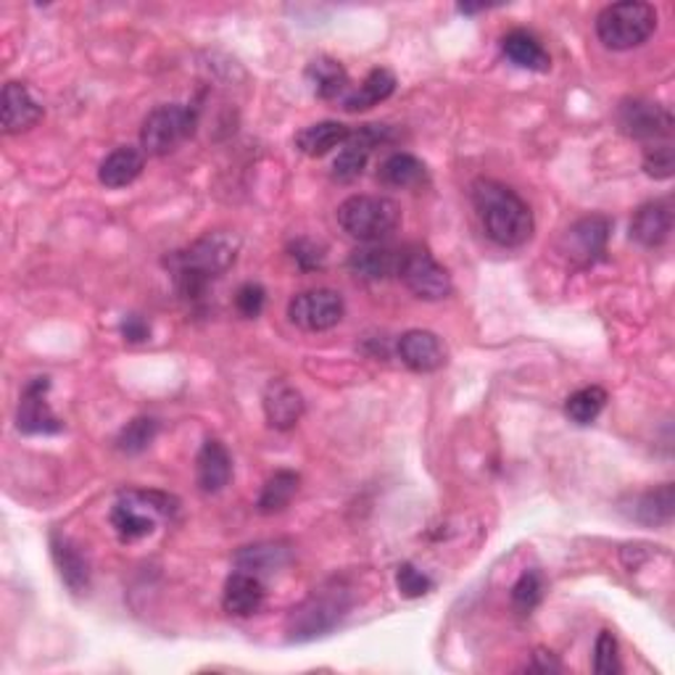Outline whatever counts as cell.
I'll return each instance as SVG.
<instances>
[{"label":"cell","mask_w":675,"mask_h":675,"mask_svg":"<svg viewBox=\"0 0 675 675\" xmlns=\"http://www.w3.org/2000/svg\"><path fill=\"white\" fill-rule=\"evenodd\" d=\"M609 219L601 214L578 219L576 225L567 227V233L559 241V251L578 267H591V264L605 258L609 241Z\"/></svg>","instance_id":"cell-11"},{"label":"cell","mask_w":675,"mask_h":675,"mask_svg":"<svg viewBox=\"0 0 675 675\" xmlns=\"http://www.w3.org/2000/svg\"><path fill=\"white\" fill-rule=\"evenodd\" d=\"M349 270L362 280H388L399 272V251L380 243H368L349 256Z\"/></svg>","instance_id":"cell-23"},{"label":"cell","mask_w":675,"mask_h":675,"mask_svg":"<svg viewBox=\"0 0 675 675\" xmlns=\"http://www.w3.org/2000/svg\"><path fill=\"white\" fill-rule=\"evenodd\" d=\"M397 277L422 301H441L451 293L449 272L436 262L425 246L399 248Z\"/></svg>","instance_id":"cell-8"},{"label":"cell","mask_w":675,"mask_h":675,"mask_svg":"<svg viewBox=\"0 0 675 675\" xmlns=\"http://www.w3.org/2000/svg\"><path fill=\"white\" fill-rule=\"evenodd\" d=\"M143 169H146V156H143V150L133 146H121L117 150H111V154L100 162L98 179L100 185H106V188L111 190L127 188V185H133L135 179L143 175Z\"/></svg>","instance_id":"cell-22"},{"label":"cell","mask_w":675,"mask_h":675,"mask_svg":"<svg viewBox=\"0 0 675 675\" xmlns=\"http://www.w3.org/2000/svg\"><path fill=\"white\" fill-rule=\"evenodd\" d=\"M657 30V11L649 3H613L596 17V35L613 50H630L644 46Z\"/></svg>","instance_id":"cell-5"},{"label":"cell","mask_w":675,"mask_h":675,"mask_svg":"<svg viewBox=\"0 0 675 675\" xmlns=\"http://www.w3.org/2000/svg\"><path fill=\"white\" fill-rule=\"evenodd\" d=\"M544 599V578L538 570H528L517 578V584L512 586V601L520 613H530L541 605Z\"/></svg>","instance_id":"cell-33"},{"label":"cell","mask_w":675,"mask_h":675,"mask_svg":"<svg viewBox=\"0 0 675 675\" xmlns=\"http://www.w3.org/2000/svg\"><path fill=\"white\" fill-rule=\"evenodd\" d=\"M472 204L486 235L497 246L517 248L534 238V212L517 193L497 179L480 177L472 183Z\"/></svg>","instance_id":"cell-2"},{"label":"cell","mask_w":675,"mask_h":675,"mask_svg":"<svg viewBox=\"0 0 675 675\" xmlns=\"http://www.w3.org/2000/svg\"><path fill=\"white\" fill-rule=\"evenodd\" d=\"M393 90H397V75L385 67L372 69L370 75L364 77V82L359 85L354 92H349V96L343 98V111H349V114L368 111V109H372V106H378L380 100L391 98Z\"/></svg>","instance_id":"cell-26"},{"label":"cell","mask_w":675,"mask_h":675,"mask_svg":"<svg viewBox=\"0 0 675 675\" xmlns=\"http://www.w3.org/2000/svg\"><path fill=\"white\" fill-rule=\"evenodd\" d=\"M397 586L399 594L407 596V599H420V596H425L430 588H433V580H430L425 573L418 570L414 565H399L397 570Z\"/></svg>","instance_id":"cell-36"},{"label":"cell","mask_w":675,"mask_h":675,"mask_svg":"<svg viewBox=\"0 0 675 675\" xmlns=\"http://www.w3.org/2000/svg\"><path fill=\"white\" fill-rule=\"evenodd\" d=\"M264 414L275 430H291L304 414V399L285 380H272L264 391Z\"/></svg>","instance_id":"cell-18"},{"label":"cell","mask_w":675,"mask_h":675,"mask_svg":"<svg viewBox=\"0 0 675 675\" xmlns=\"http://www.w3.org/2000/svg\"><path fill=\"white\" fill-rule=\"evenodd\" d=\"M391 140V127L385 125H362L351 133L346 146L341 148V154L333 162V177L338 183H354L356 177H362L364 167H368L372 150L383 143Z\"/></svg>","instance_id":"cell-12"},{"label":"cell","mask_w":675,"mask_h":675,"mask_svg":"<svg viewBox=\"0 0 675 675\" xmlns=\"http://www.w3.org/2000/svg\"><path fill=\"white\" fill-rule=\"evenodd\" d=\"M299 472L293 470H277L275 476L267 478V483H264L262 493H258L256 499V509L262 515H277L283 512L285 507L291 505L293 497L299 493Z\"/></svg>","instance_id":"cell-29"},{"label":"cell","mask_w":675,"mask_h":675,"mask_svg":"<svg viewBox=\"0 0 675 675\" xmlns=\"http://www.w3.org/2000/svg\"><path fill=\"white\" fill-rule=\"evenodd\" d=\"M285 562H288V549L280 547V544H254V547H243L238 555H235L238 570L254 573V576L275 573Z\"/></svg>","instance_id":"cell-30"},{"label":"cell","mask_w":675,"mask_h":675,"mask_svg":"<svg viewBox=\"0 0 675 675\" xmlns=\"http://www.w3.org/2000/svg\"><path fill=\"white\" fill-rule=\"evenodd\" d=\"M233 478V459L229 451L222 447L217 438H209L200 449L198 462H196V480L198 488L204 493H219L222 488L229 483Z\"/></svg>","instance_id":"cell-21"},{"label":"cell","mask_w":675,"mask_h":675,"mask_svg":"<svg viewBox=\"0 0 675 675\" xmlns=\"http://www.w3.org/2000/svg\"><path fill=\"white\" fill-rule=\"evenodd\" d=\"M48 388H50L48 378H35L27 383L17 412V428L21 433L48 436V433H61L63 430V422L56 418L53 409L48 407L46 399Z\"/></svg>","instance_id":"cell-13"},{"label":"cell","mask_w":675,"mask_h":675,"mask_svg":"<svg viewBox=\"0 0 675 675\" xmlns=\"http://www.w3.org/2000/svg\"><path fill=\"white\" fill-rule=\"evenodd\" d=\"M607 407V391L599 385H588L580 388V391L570 393L565 401V414L570 418V422L576 425H591V422L599 418L601 409Z\"/></svg>","instance_id":"cell-31"},{"label":"cell","mask_w":675,"mask_h":675,"mask_svg":"<svg viewBox=\"0 0 675 675\" xmlns=\"http://www.w3.org/2000/svg\"><path fill=\"white\" fill-rule=\"evenodd\" d=\"M617 127L634 140L663 143L673 135V114L646 98H626L617 106Z\"/></svg>","instance_id":"cell-9"},{"label":"cell","mask_w":675,"mask_h":675,"mask_svg":"<svg viewBox=\"0 0 675 675\" xmlns=\"http://www.w3.org/2000/svg\"><path fill=\"white\" fill-rule=\"evenodd\" d=\"M378 179L385 188H418L428 179V169L418 156L412 154H391L380 164Z\"/></svg>","instance_id":"cell-28"},{"label":"cell","mask_w":675,"mask_h":675,"mask_svg":"<svg viewBox=\"0 0 675 675\" xmlns=\"http://www.w3.org/2000/svg\"><path fill=\"white\" fill-rule=\"evenodd\" d=\"M501 50L515 67L528 69V71H549L551 59L547 48L541 46V40L528 30H512L501 38Z\"/></svg>","instance_id":"cell-24"},{"label":"cell","mask_w":675,"mask_h":675,"mask_svg":"<svg viewBox=\"0 0 675 675\" xmlns=\"http://www.w3.org/2000/svg\"><path fill=\"white\" fill-rule=\"evenodd\" d=\"M177 512V501L162 491H127L111 509V526L121 541H138L159 526V517Z\"/></svg>","instance_id":"cell-6"},{"label":"cell","mask_w":675,"mask_h":675,"mask_svg":"<svg viewBox=\"0 0 675 675\" xmlns=\"http://www.w3.org/2000/svg\"><path fill=\"white\" fill-rule=\"evenodd\" d=\"M156 433H159V422L154 418H135L133 422H127L125 428H121V433L117 438V449L121 454H143L150 443H154Z\"/></svg>","instance_id":"cell-32"},{"label":"cell","mask_w":675,"mask_h":675,"mask_svg":"<svg viewBox=\"0 0 675 675\" xmlns=\"http://www.w3.org/2000/svg\"><path fill=\"white\" fill-rule=\"evenodd\" d=\"M238 258V241L233 235L212 233L167 256L172 283L185 301H196L206 293L214 280L225 275Z\"/></svg>","instance_id":"cell-1"},{"label":"cell","mask_w":675,"mask_h":675,"mask_svg":"<svg viewBox=\"0 0 675 675\" xmlns=\"http://www.w3.org/2000/svg\"><path fill=\"white\" fill-rule=\"evenodd\" d=\"M50 555L59 567V576L71 594H82L90 586V565L82 551L67 536L50 534Z\"/></svg>","instance_id":"cell-20"},{"label":"cell","mask_w":675,"mask_h":675,"mask_svg":"<svg viewBox=\"0 0 675 675\" xmlns=\"http://www.w3.org/2000/svg\"><path fill=\"white\" fill-rule=\"evenodd\" d=\"M288 251H291L293 262H296V267H301L304 272L325 267V248L317 246L314 241L299 238L296 243H291Z\"/></svg>","instance_id":"cell-37"},{"label":"cell","mask_w":675,"mask_h":675,"mask_svg":"<svg viewBox=\"0 0 675 675\" xmlns=\"http://www.w3.org/2000/svg\"><path fill=\"white\" fill-rule=\"evenodd\" d=\"M594 671L599 675L620 673V657H617V642L609 630H601L594 646Z\"/></svg>","instance_id":"cell-35"},{"label":"cell","mask_w":675,"mask_h":675,"mask_svg":"<svg viewBox=\"0 0 675 675\" xmlns=\"http://www.w3.org/2000/svg\"><path fill=\"white\" fill-rule=\"evenodd\" d=\"M196 109H188L183 104H164L156 106L143 121L140 146L150 156H167L177 150L185 140L196 133Z\"/></svg>","instance_id":"cell-7"},{"label":"cell","mask_w":675,"mask_h":675,"mask_svg":"<svg viewBox=\"0 0 675 675\" xmlns=\"http://www.w3.org/2000/svg\"><path fill=\"white\" fill-rule=\"evenodd\" d=\"M264 301H267V293L258 283H246L241 285L238 293H235V306H238V312L246 320H256L258 314H262Z\"/></svg>","instance_id":"cell-38"},{"label":"cell","mask_w":675,"mask_h":675,"mask_svg":"<svg viewBox=\"0 0 675 675\" xmlns=\"http://www.w3.org/2000/svg\"><path fill=\"white\" fill-rule=\"evenodd\" d=\"M351 133H354V129L349 125H341V121H317V125H309L296 135V148L304 156L320 159V156L330 154L333 148L346 146Z\"/></svg>","instance_id":"cell-25"},{"label":"cell","mask_w":675,"mask_h":675,"mask_svg":"<svg viewBox=\"0 0 675 675\" xmlns=\"http://www.w3.org/2000/svg\"><path fill=\"white\" fill-rule=\"evenodd\" d=\"M673 229V209L667 200H652L630 219V238L644 248H657L671 238Z\"/></svg>","instance_id":"cell-16"},{"label":"cell","mask_w":675,"mask_h":675,"mask_svg":"<svg viewBox=\"0 0 675 675\" xmlns=\"http://www.w3.org/2000/svg\"><path fill=\"white\" fill-rule=\"evenodd\" d=\"M42 119V106L32 98L27 85L9 82L3 88V133L17 135L38 125Z\"/></svg>","instance_id":"cell-19"},{"label":"cell","mask_w":675,"mask_h":675,"mask_svg":"<svg viewBox=\"0 0 675 675\" xmlns=\"http://www.w3.org/2000/svg\"><path fill=\"white\" fill-rule=\"evenodd\" d=\"M335 214L343 233L362 243H380L401 222L397 200L383 196H351L338 206Z\"/></svg>","instance_id":"cell-4"},{"label":"cell","mask_w":675,"mask_h":675,"mask_svg":"<svg viewBox=\"0 0 675 675\" xmlns=\"http://www.w3.org/2000/svg\"><path fill=\"white\" fill-rule=\"evenodd\" d=\"M346 304L338 291L330 288H314L304 291L291 299L288 317L296 327L309 330V333H322V330L335 327L343 320Z\"/></svg>","instance_id":"cell-10"},{"label":"cell","mask_w":675,"mask_h":675,"mask_svg":"<svg viewBox=\"0 0 675 675\" xmlns=\"http://www.w3.org/2000/svg\"><path fill=\"white\" fill-rule=\"evenodd\" d=\"M306 82L314 96L333 100L349 90V71L343 69L341 61L330 59V56H317V59L309 61Z\"/></svg>","instance_id":"cell-27"},{"label":"cell","mask_w":675,"mask_h":675,"mask_svg":"<svg viewBox=\"0 0 675 675\" xmlns=\"http://www.w3.org/2000/svg\"><path fill=\"white\" fill-rule=\"evenodd\" d=\"M534 657H536V663H534V665H528V671H538V673H557V671H562V665L557 663V659H555V655H551V652L538 649Z\"/></svg>","instance_id":"cell-40"},{"label":"cell","mask_w":675,"mask_h":675,"mask_svg":"<svg viewBox=\"0 0 675 675\" xmlns=\"http://www.w3.org/2000/svg\"><path fill=\"white\" fill-rule=\"evenodd\" d=\"M264 596H267V591H264L262 578L254 576V573L238 570L227 578L225 594H222V607L235 617H251L262 609Z\"/></svg>","instance_id":"cell-17"},{"label":"cell","mask_w":675,"mask_h":675,"mask_svg":"<svg viewBox=\"0 0 675 675\" xmlns=\"http://www.w3.org/2000/svg\"><path fill=\"white\" fill-rule=\"evenodd\" d=\"M399 359L412 372H436L447 364V349L430 330H407L399 338Z\"/></svg>","instance_id":"cell-14"},{"label":"cell","mask_w":675,"mask_h":675,"mask_svg":"<svg viewBox=\"0 0 675 675\" xmlns=\"http://www.w3.org/2000/svg\"><path fill=\"white\" fill-rule=\"evenodd\" d=\"M675 169L673 159V146L671 143H655L652 148H646L644 154V172L655 179H671Z\"/></svg>","instance_id":"cell-34"},{"label":"cell","mask_w":675,"mask_h":675,"mask_svg":"<svg viewBox=\"0 0 675 675\" xmlns=\"http://www.w3.org/2000/svg\"><path fill=\"white\" fill-rule=\"evenodd\" d=\"M121 335H125V341L129 343H146L150 338V325L138 314H133V317H127L121 322Z\"/></svg>","instance_id":"cell-39"},{"label":"cell","mask_w":675,"mask_h":675,"mask_svg":"<svg viewBox=\"0 0 675 675\" xmlns=\"http://www.w3.org/2000/svg\"><path fill=\"white\" fill-rule=\"evenodd\" d=\"M351 609V591L341 584L322 586L306 601L293 609L288 617L291 642H312L333 630Z\"/></svg>","instance_id":"cell-3"},{"label":"cell","mask_w":675,"mask_h":675,"mask_svg":"<svg viewBox=\"0 0 675 675\" xmlns=\"http://www.w3.org/2000/svg\"><path fill=\"white\" fill-rule=\"evenodd\" d=\"M673 509H675L673 483H665L659 488H652V491L630 497L628 505L620 507V512L626 515L628 520L657 528V526H667V522L673 520Z\"/></svg>","instance_id":"cell-15"}]
</instances>
